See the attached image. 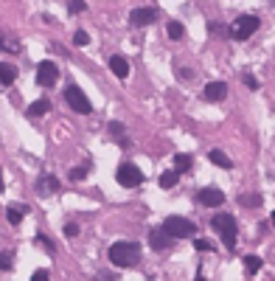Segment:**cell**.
<instances>
[{
    "mask_svg": "<svg viewBox=\"0 0 275 281\" xmlns=\"http://www.w3.org/2000/svg\"><path fill=\"white\" fill-rule=\"evenodd\" d=\"M48 110H51V101H48V98H37L34 104L28 107V115H31V118H40V115H45Z\"/></svg>",
    "mask_w": 275,
    "mask_h": 281,
    "instance_id": "obj_16",
    "label": "cell"
},
{
    "mask_svg": "<svg viewBox=\"0 0 275 281\" xmlns=\"http://www.w3.org/2000/svg\"><path fill=\"white\" fill-rule=\"evenodd\" d=\"M256 28H258V17H253V14H241V17L233 20L230 37H233V40H250Z\"/></svg>",
    "mask_w": 275,
    "mask_h": 281,
    "instance_id": "obj_4",
    "label": "cell"
},
{
    "mask_svg": "<svg viewBox=\"0 0 275 281\" xmlns=\"http://www.w3.org/2000/svg\"><path fill=\"white\" fill-rule=\"evenodd\" d=\"M194 281H205V279H202V273H197V279H194Z\"/></svg>",
    "mask_w": 275,
    "mask_h": 281,
    "instance_id": "obj_36",
    "label": "cell"
},
{
    "mask_svg": "<svg viewBox=\"0 0 275 281\" xmlns=\"http://www.w3.org/2000/svg\"><path fill=\"white\" fill-rule=\"evenodd\" d=\"M0 191H3V169H0Z\"/></svg>",
    "mask_w": 275,
    "mask_h": 281,
    "instance_id": "obj_34",
    "label": "cell"
},
{
    "mask_svg": "<svg viewBox=\"0 0 275 281\" xmlns=\"http://www.w3.org/2000/svg\"><path fill=\"white\" fill-rule=\"evenodd\" d=\"M225 96H228V85H225V82H211V85H205L208 101H225Z\"/></svg>",
    "mask_w": 275,
    "mask_h": 281,
    "instance_id": "obj_10",
    "label": "cell"
},
{
    "mask_svg": "<svg viewBox=\"0 0 275 281\" xmlns=\"http://www.w3.org/2000/svg\"><path fill=\"white\" fill-rule=\"evenodd\" d=\"M163 231L172 239H185V236H194V234H197V225L188 222V220H183V217H166Z\"/></svg>",
    "mask_w": 275,
    "mask_h": 281,
    "instance_id": "obj_2",
    "label": "cell"
},
{
    "mask_svg": "<svg viewBox=\"0 0 275 281\" xmlns=\"http://www.w3.org/2000/svg\"><path fill=\"white\" fill-rule=\"evenodd\" d=\"M87 169H90V163H85V166H76V169H70V180H85L87 177Z\"/></svg>",
    "mask_w": 275,
    "mask_h": 281,
    "instance_id": "obj_24",
    "label": "cell"
},
{
    "mask_svg": "<svg viewBox=\"0 0 275 281\" xmlns=\"http://www.w3.org/2000/svg\"><path fill=\"white\" fill-rule=\"evenodd\" d=\"M110 132H112V135H115V138H121V140H124V124L112 121V124H110Z\"/></svg>",
    "mask_w": 275,
    "mask_h": 281,
    "instance_id": "obj_27",
    "label": "cell"
},
{
    "mask_svg": "<svg viewBox=\"0 0 275 281\" xmlns=\"http://www.w3.org/2000/svg\"><path fill=\"white\" fill-rule=\"evenodd\" d=\"M37 242H43V247H45V250H51V253H53V245L48 242V236H43V234H40V236H37Z\"/></svg>",
    "mask_w": 275,
    "mask_h": 281,
    "instance_id": "obj_32",
    "label": "cell"
},
{
    "mask_svg": "<svg viewBox=\"0 0 275 281\" xmlns=\"http://www.w3.org/2000/svg\"><path fill=\"white\" fill-rule=\"evenodd\" d=\"M155 17H157L155 9H135L132 14H129V23L140 28V26H152V23H155Z\"/></svg>",
    "mask_w": 275,
    "mask_h": 281,
    "instance_id": "obj_9",
    "label": "cell"
},
{
    "mask_svg": "<svg viewBox=\"0 0 275 281\" xmlns=\"http://www.w3.org/2000/svg\"><path fill=\"white\" fill-rule=\"evenodd\" d=\"M110 70H112V76L127 79V76H129V62L124 59V56H112V59H110Z\"/></svg>",
    "mask_w": 275,
    "mask_h": 281,
    "instance_id": "obj_11",
    "label": "cell"
},
{
    "mask_svg": "<svg viewBox=\"0 0 275 281\" xmlns=\"http://www.w3.org/2000/svg\"><path fill=\"white\" fill-rule=\"evenodd\" d=\"M17 79V68L11 62H0V85H14Z\"/></svg>",
    "mask_w": 275,
    "mask_h": 281,
    "instance_id": "obj_13",
    "label": "cell"
},
{
    "mask_svg": "<svg viewBox=\"0 0 275 281\" xmlns=\"http://www.w3.org/2000/svg\"><path fill=\"white\" fill-rule=\"evenodd\" d=\"M183 34H185V28H183V23L172 20V23H169V37H172V40H183Z\"/></svg>",
    "mask_w": 275,
    "mask_h": 281,
    "instance_id": "obj_21",
    "label": "cell"
},
{
    "mask_svg": "<svg viewBox=\"0 0 275 281\" xmlns=\"http://www.w3.org/2000/svg\"><path fill=\"white\" fill-rule=\"evenodd\" d=\"M174 169H177L180 175H183V172H188V169H191V158H188V155H174Z\"/></svg>",
    "mask_w": 275,
    "mask_h": 281,
    "instance_id": "obj_18",
    "label": "cell"
},
{
    "mask_svg": "<svg viewBox=\"0 0 275 281\" xmlns=\"http://www.w3.org/2000/svg\"><path fill=\"white\" fill-rule=\"evenodd\" d=\"M194 247H197V250H211V242H208V239H197Z\"/></svg>",
    "mask_w": 275,
    "mask_h": 281,
    "instance_id": "obj_31",
    "label": "cell"
},
{
    "mask_svg": "<svg viewBox=\"0 0 275 281\" xmlns=\"http://www.w3.org/2000/svg\"><path fill=\"white\" fill-rule=\"evenodd\" d=\"M115 180H118V186H124V188H135V186L143 183V175H140V169H138L135 163H121L118 172H115Z\"/></svg>",
    "mask_w": 275,
    "mask_h": 281,
    "instance_id": "obj_5",
    "label": "cell"
},
{
    "mask_svg": "<svg viewBox=\"0 0 275 281\" xmlns=\"http://www.w3.org/2000/svg\"><path fill=\"white\" fill-rule=\"evenodd\" d=\"M68 9H70V14H79V11H85V9H87V3H85V0H70Z\"/></svg>",
    "mask_w": 275,
    "mask_h": 281,
    "instance_id": "obj_26",
    "label": "cell"
},
{
    "mask_svg": "<svg viewBox=\"0 0 275 281\" xmlns=\"http://www.w3.org/2000/svg\"><path fill=\"white\" fill-rule=\"evenodd\" d=\"M107 256L115 267H135L140 262V245L138 242H115Z\"/></svg>",
    "mask_w": 275,
    "mask_h": 281,
    "instance_id": "obj_1",
    "label": "cell"
},
{
    "mask_svg": "<svg viewBox=\"0 0 275 281\" xmlns=\"http://www.w3.org/2000/svg\"><path fill=\"white\" fill-rule=\"evenodd\" d=\"M244 85H247L250 90H258V79H256V76H250V73L244 76Z\"/></svg>",
    "mask_w": 275,
    "mask_h": 281,
    "instance_id": "obj_30",
    "label": "cell"
},
{
    "mask_svg": "<svg viewBox=\"0 0 275 281\" xmlns=\"http://www.w3.org/2000/svg\"><path fill=\"white\" fill-rule=\"evenodd\" d=\"M169 234H166L163 228H152V234H149V242H152V247H155V250H163L166 245H169Z\"/></svg>",
    "mask_w": 275,
    "mask_h": 281,
    "instance_id": "obj_12",
    "label": "cell"
},
{
    "mask_svg": "<svg viewBox=\"0 0 275 281\" xmlns=\"http://www.w3.org/2000/svg\"><path fill=\"white\" fill-rule=\"evenodd\" d=\"M177 180H180V172H177V169H166L163 175L157 177L160 188H174V186H177Z\"/></svg>",
    "mask_w": 275,
    "mask_h": 281,
    "instance_id": "obj_14",
    "label": "cell"
},
{
    "mask_svg": "<svg viewBox=\"0 0 275 281\" xmlns=\"http://www.w3.org/2000/svg\"><path fill=\"white\" fill-rule=\"evenodd\" d=\"M37 188H40V194L59 191V180H56L53 175H43V177H40V183H37Z\"/></svg>",
    "mask_w": 275,
    "mask_h": 281,
    "instance_id": "obj_15",
    "label": "cell"
},
{
    "mask_svg": "<svg viewBox=\"0 0 275 281\" xmlns=\"http://www.w3.org/2000/svg\"><path fill=\"white\" fill-rule=\"evenodd\" d=\"M208 158H211V163H216V166H222V169H230V158L225 155L222 149H214V152H208Z\"/></svg>",
    "mask_w": 275,
    "mask_h": 281,
    "instance_id": "obj_17",
    "label": "cell"
},
{
    "mask_svg": "<svg viewBox=\"0 0 275 281\" xmlns=\"http://www.w3.org/2000/svg\"><path fill=\"white\" fill-rule=\"evenodd\" d=\"M241 205H244V208H258V205H261V194H244V197H241Z\"/></svg>",
    "mask_w": 275,
    "mask_h": 281,
    "instance_id": "obj_22",
    "label": "cell"
},
{
    "mask_svg": "<svg viewBox=\"0 0 275 281\" xmlns=\"http://www.w3.org/2000/svg\"><path fill=\"white\" fill-rule=\"evenodd\" d=\"M87 43H90V37H87V31H82V28H79L76 34H73V45H79V48H85Z\"/></svg>",
    "mask_w": 275,
    "mask_h": 281,
    "instance_id": "obj_25",
    "label": "cell"
},
{
    "mask_svg": "<svg viewBox=\"0 0 275 281\" xmlns=\"http://www.w3.org/2000/svg\"><path fill=\"white\" fill-rule=\"evenodd\" d=\"M211 225H214V231L222 236L225 247L236 245V220H233V217H228V214H216L214 220H211Z\"/></svg>",
    "mask_w": 275,
    "mask_h": 281,
    "instance_id": "obj_3",
    "label": "cell"
},
{
    "mask_svg": "<svg viewBox=\"0 0 275 281\" xmlns=\"http://www.w3.org/2000/svg\"><path fill=\"white\" fill-rule=\"evenodd\" d=\"M0 270H11V256L9 253H0Z\"/></svg>",
    "mask_w": 275,
    "mask_h": 281,
    "instance_id": "obj_28",
    "label": "cell"
},
{
    "mask_svg": "<svg viewBox=\"0 0 275 281\" xmlns=\"http://www.w3.org/2000/svg\"><path fill=\"white\" fill-rule=\"evenodd\" d=\"M270 225H273V228H275V214H273V217H270Z\"/></svg>",
    "mask_w": 275,
    "mask_h": 281,
    "instance_id": "obj_35",
    "label": "cell"
},
{
    "mask_svg": "<svg viewBox=\"0 0 275 281\" xmlns=\"http://www.w3.org/2000/svg\"><path fill=\"white\" fill-rule=\"evenodd\" d=\"M261 264H264V262H261L258 256H244V270H247V273H258V270H261Z\"/></svg>",
    "mask_w": 275,
    "mask_h": 281,
    "instance_id": "obj_19",
    "label": "cell"
},
{
    "mask_svg": "<svg viewBox=\"0 0 275 281\" xmlns=\"http://www.w3.org/2000/svg\"><path fill=\"white\" fill-rule=\"evenodd\" d=\"M0 51L20 53V43H11V40H6V37H0Z\"/></svg>",
    "mask_w": 275,
    "mask_h": 281,
    "instance_id": "obj_23",
    "label": "cell"
},
{
    "mask_svg": "<svg viewBox=\"0 0 275 281\" xmlns=\"http://www.w3.org/2000/svg\"><path fill=\"white\" fill-rule=\"evenodd\" d=\"M65 98H68V104L76 110V113L87 115L90 110H93V104H90V98L85 96V90L79 88V85H70L68 90H65Z\"/></svg>",
    "mask_w": 275,
    "mask_h": 281,
    "instance_id": "obj_6",
    "label": "cell"
},
{
    "mask_svg": "<svg viewBox=\"0 0 275 281\" xmlns=\"http://www.w3.org/2000/svg\"><path fill=\"white\" fill-rule=\"evenodd\" d=\"M79 234V225L76 222H68V225H65V236H76Z\"/></svg>",
    "mask_w": 275,
    "mask_h": 281,
    "instance_id": "obj_29",
    "label": "cell"
},
{
    "mask_svg": "<svg viewBox=\"0 0 275 281\" xmlns=\"http://www.w3.org/2000/svg\"><path fill=\"white\" fill-rule=\"evenodd\" d=\"M197 200L202 202V205H208V208H219L225 202V194L219 191V188H199Z\"/></svg>",
    "mask_w": 275,
    "mask_h": 281,
    "instance_id": "obj_8",
    "label": "cell"
},
{
    "mask_svg": "<svg viewBox=\"0 0 275 281\" xmlns=\"http://www.w3.org/2000/svg\"><path fill=\"white\" fill-rule=\"evenodd\" d=\"M23 214H26V208H14V205L6 211V217H9L11 225H20V222H23Z\"/></svg>",
    "mask_w": 275,
    "mask_h": 281,
    "instance_id": "obj_20",
    "label": "cell"
},
{
    "mask_svg": "<svg viewBox=\"0 0 275 281\" xmlns=\"http://www.w3.org/2000/svg\"><path fill=\"white\" fill-rule=\"evenodd\" d=\"M56 79H59V68H56V62H40V68H37V85L51 88Z\"/></svg>",
    "mask_w": 275,
    "mask_h": 281,
    "instance_id": "obj_7",
    "label": "cell"
},
{
    "mask_svg": "<svg viewBox=\"0 0 275 281\" xmlns=\"http://www.w3.org/2000/svg\"><path fill=\"white\" fill-rule=\"evenodd\" d=\"M31 279H34V281H51V279H48V273H45V270H37L34 276H31Z\"/></svg>",
    "mask_w": 275,
    "mask_h": 281,
    "instance_id": "obj_33",
    "label": "cell"
}]
</instances>
